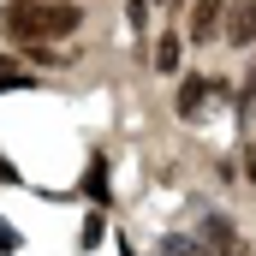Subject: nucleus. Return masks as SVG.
<instances>
[{
  "instance_id": "nucleus-1",
  "label": "nucleus",
  "mask_w": 256,
  "mask_h": 256,
  "mask_svg": "<svg viewBox=\"0 0 256 256\" xmlns=\"http://www.w3.org/2000/svg\"><path fill=\"white\" fill-rule=\"evenodd\" d=\"M78 24H84V12H78V6H66V0H12V6H0V30H6V36H18V42L72 36Z\"/></svg>"
},
{
  "instance_id": "nucleus-2",
  "label": "nucleus",
  "mask_w": 256,
  "mask_h": 256,
  "mask_svg": "<svg viewBox=\"0 0 256 256\" xmlns=\"http://www.w3.org/2000/svg\"><path fill=\"white\" fill-rule=\"evenodd\" d=\"M226 42L232 48L256 42V0H226Z\"/></svg>"
},
{
  "instance_id": "nucleus-3",
  "label": "nucleus",
  "mask_w": 256,
  "mask_h": 256,
  "mask_svg": "<svg viewBox=\"0 0 256 256\" xmlns=\"http://www.w3.org/2000/svg\"><path fill=\"white\" fill-rule=\"evenodd\" d=\"M202 238H208V250H214V256H238V232H232V220H220V214L202 220Z\"/></svg>"
},
{
  "instance_id": "nucleus-4",
  "label": "nucleus",
  "mask_w": 256,
  "mask_h": 256,
  "mask_svg": "<svg viewBox=\"0 0 256 256\" xmlns=\"http://www.w3.org/2000/svg\"><path fill=\"white\" fill-rule=\"evenodd\" d=\"M220 12H226V0H196L191 6V36L196 42H208V36L220 30Z\"/></svg>"
},
{
  "instance_id": "nucleus-5",
  "label": "nucleus",
  "mask_w": 256,
  "mask_h": 256,
  "mask_svg": "<svg viewBox=\"0 0 256 256\" xmlns=\"http://www.w3.org/2000/svg\"><path fill=\"white\" fill-rule=\"evenodd\" d=\"M208 96H214V84H208V78H185V84H179V102H173V108H179L185 120H196Z\"/></svg>"
},
{
  "instance_id": "nucleus-6",
  "label": "nucleus",
  "mask_w": 256,
  "mask_h": 256,
  "mask_svg": "<svg viewBox=\"0 0 256 256\" xmlns=\"http://www.w3.org/2000/svg\"><path fill=\"white\" fill-rule=\"evenodd\" d=\"M84 191L96 196V202H108V161H102V155L90 161V173H84Z\"/></svg>"
},
{
  "instance_id": "nucleus-7",
  "label": "nucleus",
  "mask_w": 256,
  "mask_h": 256,
  "mask_svg": "<svg viewBox=\"0 0 256 256\" xmlns=\"http://www.w3.org/2000/svg\"><path fill=\"white\" fill-rule=\"evenodd\" d=\"M155 66H161V72L179 66V36H161V42H155Z\"/></svg>"
},
{
  "instance_id": "nucleus-8",
  "label": "nucleus",
  "mask_w": 256,
  "mask_h": 256,
  "mask_svg": "<svg viewBox=\"0 0 256 256\" xmlns=\"http://www.w3.org/2000/svg\"><path fill=\"white\" fill-rule=\"evenodd\" d=\"M167 250H173V256H208L196 238H167Z\"/></svg>"
},
{
  "instance_id": "nucleus-9",
  "label": "nucleus",
  "mask_w": 256,
  "mask_h": 256,
  "mask_svg": "<svg viewBox=\"0 0 256 256\" xmlns=\"http://www.w3.org/2000/svg\"><path fill=\"white\" fill-rule=\"evenodd\" d=\"M78 244H84V250H90V244H102V214H90V220H84V238H78Z\"/></svg>"
},
{
  "instance_id": "nucleus-10",
  "label": "nucleus",
  "mask_w": 256,
  "mask_h": 256,
  "mask_svg": "<svg viewBox=\"0 0 256 256\" xmlns=\"http://www.w3.org/2000/svg\"><path fill=\"white\" fill-rule=\"evenodd\" d=\"M0 179H6V185H18V167H12L6 155H0Z\"/></svg>"
}]
</instances>
